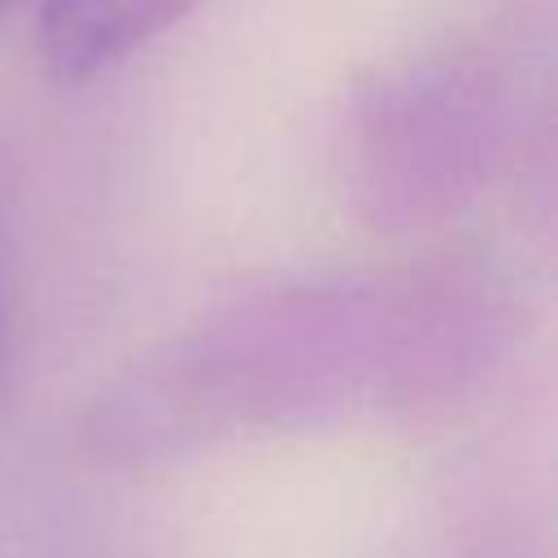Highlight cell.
I'll return each instance as SVG.
<instances>
[{"mask_svg":"<svg viewBox=\"0 0 558 558\" xmlns=\"http://www.w3.org/2000/svg\"><path fill=\"white\" fill-rule=\"evenodd\" d=\"M205 0H39V57L57 83H92Z\"/></svg>","mask_w":558,"mask_h":558,"instance_id":"cell-1","label":"cell"},{"mask_svg":"<svg viewBox=\"0 0 558 558\" xmlns=\"http://www.w3.org/2000/svg\"><path fill=\"white\" fill-rule=\"evenodd\" d=\"M0 327H4V305H0Z\"/></svg>","mask_w":558,"mask_h":558,"instance_id":"cell-3","label":"cell"},{"mask_svg":"<svg viewBox=\"0 0 558 558\" xmlns=\"http://www.w3.org/2000/svg\"><path fill=\"white\" fill-rule=\"evenodd\" d=\"M9 4H13V0H0V22H4V13H9Z\"/></svg>","mask_w":558,"mask_h":558,"instance_id":"cell-2","label":"cell"}]
</instances>
